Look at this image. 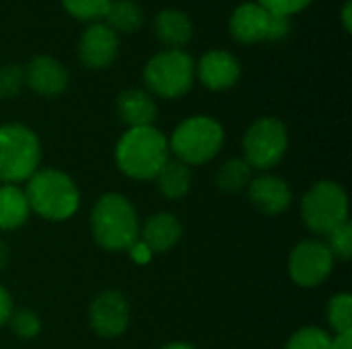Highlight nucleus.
<instances>
[{"label": "nucleus", "mask_w": 352, "mask_h": 349, "mask_svg": "<svg viewBox=\"0 0 352 349\" xmlns=\"http://www.w3.org/2000/svg\"><path fill=\"white\" fill-rule=\"evenodd\" d=\"M6 261H8V249H6V245L0 241V269L6 265Z\"/></svg>", "instance_id": "nucleus-34"}, {"label": "nucleus", "mask_w": 352, "mask_h": 349, "mask_svg": "<svg viewBox=\"0 0 352 349\" xmlns=\"http://www.w3.org/2000/svg\"><path fill=\"white\" fill-rule=\"evenodd\" d=\"M25 86V68L19 64H8L0 68V99H10Z\"/></svg>", "instance_id": "nucleus-26"}, {"label": "nucleus", "mask_w": 352, "mask_h": 349, "mask_svg": "<svg viewBox=\"0 0 352 349\" xmlns=\"http://www.w3.org/2000/svg\"><path fill=\"white\" fill-rule=\"evenodd\" d=\"M192 21L179 8H163L155 19V35L167 49H182L192 39Z\"/></svg>", "instance_id": "nucleus-16"}, {"label": "nucleus", "mask_w": 352, "mask_h": 349, "mask_svg": "<svg viewBox=\"0 0 352 349\" xmlns=\"http://www.w3.org/2000/svg\"><path fill=\"white\" fill-rule=\"evenodd\" d=\"M328 321L336 335L352 333V296L336 294L328 304Z\"/></svg>", "instance_id": "nucleus-23"}, {"label": "nucleus", "mask_w": 352, "mask_h": 349, "mask_svg": "<svg viewBox=\"0 0 352 349\" xmlns=\"http://www.w3.org/2000/svg\"><path fill=\"white\" fill-rule=\"evenodd\" d=\"M223 128L212 117L196 115L177 125L171 136V150L184 165L210 160L223 146Z\"/></svg>", "instance_id": "nucleus-6"}, {"label": "nucleus", "mask_w": 352, "mask_h": 349, "mask_svg": "<svg viewBox=\"0 0 352 349\" xmlns=\"http://www.w3.org/2000/svg\"><path fill=\"white\" fill-rule=\"evenodd\" d=\"M250 177H252V167L241 160V158H233V160H227L219 173H217V185L223 189V191H241L248 183H250Z\"/></svg>", "instance_id": "nucleus-22"}, {"label": "nucleus", "mask_w": 352, "mask_h": 349, "mask_svg": "<svg viewBox=\"0 0 352 349\" xmlns=\"http://www.w3.org/2000/svg\"><path fill=\"white\" fill-rule=\"evenodd\" d=\"M91 228L95 241L107 251L130 249L138 241V218L132 204L118 195H103L91 214Z\"/></svg>", "instance_id": "nucleus-2"}, {"label": "nucleus", "mask_w": 352, "mask_h": 349, "mask_svg": "<svg viewBox=\"0 0 352 349\" xmlns=\"http://www.w3.org/2000/svg\"><path fill=\"white\" fill-rule=\"evenodd\" d=\"M128 251H130V255H132V259H134L136 263H146V261L151 259V255H153V253L146 249V245H144L142 241H136Z\"/></svg>", "instance_id": "nucleus-30"}, {"label": "nucleus", "mask_w": 352, "mask_h": 349, "mask_svg": "<svg viewBox=\"0 0 352 349\" xmlns=\"http://www.w3.org/2000/svg\"><path fill=\"white\" fill-rule=\"evenodd\" d=\"M116 160L128 177L155 179L169 160V142L153 125L130 128L116 146Z\"/></svg>", "instance_id": "nucleus-1"}, {"label": "nucleus", "mask_w": 352, "mask_h": 349, "mask_svg": "<svg viewBox=\"0 0 352 349\" xmlns=\"http://www.w3.org/2000/svg\"><path fill=\"white\" fill-rule=\"evenodd\" d=\"M301 214L314 232L330 234L334 228L344 224L349 216V200L344 189L334 181L316 183L303 197Z\"/></svg>", "instance_id": "nucleus-7"}, {"label": "nucleus", "mask_w": 352, "mask_h": 349, "mask_svg": "<svg viewBox=\"0 0 352 349\" xmlns=\"http://www.w3.org/2000/svg\"><path fill=\"white\" fill-rule=\"evenodd\" d=\"M182 237V224L171 214H157L153 216L144 230H142V243L151 253H163L171 249Z\"/></svg>", "instance_id": "nucleus-18"}, {"label": "nucleus", "mask_w": 352, "mask_h": 349, "mask_svg": "<svg viewBox=\"0 0 352 349\" xmlns=\"http://www.w3.org/2000/svg\"><path fill=\"white\" fill-rule=\"evenodd\" d=\"M352 0H346L344 2V6H342V27H344V31L346 33H351L352 29Z\"/></svg>", "instance_id": "nucleus-33"}, {"label": "nucleus", "mask_w": 352, "mask_h": 349, "mask_svg": "<svg viewBox=\"0 0 352 349\" xmlns=\"http://www.w3.org/2000/svg\"><path fill=\"white\" fill-rule=\"evenodd\" d=\"M107 19V27H111L116 33H132L136 29H140L142 25V8L132 2V0H111L105 12Z\"/></svg>", "instance_id": "nucleus-21"}, {"label": "nucleus", "mask_w": 352, "mask_h": 349, "mask_svg": "<svg viewBox=\"0 0 352 349\" xmlns=\"http://www.w3.org/2000/svg\"><path fill=\"white\" fill-rule=\"evenodd\" d=\"M41 158L37 136L21 125L8 123L0 128V181L19 183L29 179Z\"/></svg>", "instance_id": "nucleus-4"}, {"label": "nucleus", "mask_w": 352, "mask_h": 349, "mask_svg": "<svg viewBox=\"0 0 352 349\" xmlns=\"http://www.w3.org/2000/svg\"><path fill=\"white\" fill-rule=\"evenodd\" d=\"M8 321H10L14 335H19L23 339H31L39 333V319L31 311H19V313L10 315Z\"/></svg>", "instance_id": "nucleus-28"}, {"label": "nucleus", "mask_w": 352, "mask_h": 349, "mask_svg": "<svg viewBox=\"0 0 352 349\" xmlns=\"http://www.w3.org/2000/svg\"><path fill=\"white\" fill-rule=\"evenodd\" d=\"M332 349H352V333H342L332 339Z\"/></svg>", "instance_id": "nucleus-32"}, {"label": "nucleus", "mask_w": 352, "mask_h": 349, "mask_svg": "<svg viewBox=\"0 0 352 349\" xmlns=\"http://www.w3.org/2000/svg\"><path fill=\"white\" fill-rule=\"evenodd\" d=\"M229 31L235 41L245 45L258 41H280L291 35L293 21L289 16L268 12L258 2H245L233 10Z\"/></svg>", "instance_id": "nucleus-8"}, {"label": "nucleus", "mask_w": 352, "mask_h": 349, "mask_svg": "<svg viewBox=\"0 0 352 349\" xmlns=\"http://www.w3.org/2000/svg\"><path fill=\"white\" fill-rule=\"evenodd\" d=\"M118 113L130 128H148L157 119V103L140 88H128L118 97Z\"/></svg>", "instance_id": "nucleus-17"}, {"label": "nucleus", "mask_w": 352, "mask_h": 349, "mask_svg": "<svg viewBox=\"0 0 352 349\" xmlns=\"http://www.w3.org/2000/svg\"><path fill=\"white\" fill-rule=\"evenodd\" d=\"M161 349H194L192 346H188V344H169V346H165V348Z\"/></svg>", "instance_id": "nucleus-35"}, {"label": "nucleus", "mask_w": 352, "mask_h": 349, "mask_svg": "<svg viewBox=\"0 0 352 349\" xmlns=\"http://www.w3.org/2000/svg\"><path fill=\"white\" fill-rule=\"evenodd\" d=\"M194 60L184 49H163L144 66V82L155 95L165 99L186 95L194 82Z\"/></svg>", "instance_id": "nucleus-5"}, {"label": "nucleus", "mask_w": 352, "mask_h": 349, "mask_svg": "<svg viewBox=\"0 0 352 349\" xmlns=\"http://www.w3.org/2000/svg\"><path fill=\"white\" fill-rule=\"evenodd\" d=\"M111 0H62V6L68 14L80 21H95L105 16Z\"/></svg>", "instance_id": "nucleus-24"}, {"label": "nucleus", "mask_w": 352, "mask_h": 349, "mask_svg": "<svg viewBox=\"0 0 352 349\" xmlns=\"http://www.w3.org/2000/svg\"><path fill=\"white\" fill-rule=\"evenodd\" d=\"M287 349H332V337L318 327H307L289 339Z\"/></svg>", "instance_id": "nucleus-25"}, {"label": "nucleus", "mask_w": 352, "mask_h": 349, "mask_svg": "<svg viewBox=\"0 0 352 349\" xmlns=\"http://www.w3.org/2000/svg\"><path fill=\"white\" fill-rule=\"evenodd\" d=\"M334 255L320 241H305L295 247L289 261V272L295 284L303 288L320 286L332 272Z\"/></svg>", "instance_id": "nucleus-10"}, {"label": "nucleus", "mask_w": 352, "mask_h": 349, "mask_svg": "<svg viewBox=\"0 0 352 349\" xmlns=\"http://www.w3.org/2000/svg\"><path fill=\"white\" fill-rule=\"evenodd\" d=\"M29 208L47 220H66L78 210V189L72 179L60 171L47 169L29 177L27 193Z\"/></svg>", "instance_id": "nucleus-3"}, {"label": "nucleus", "mask_w": 352, "mask_h": 349, "mask_svg": "<svg viewBox=\"0 0 352 349\" xmlns=\"http://www.w3.org/2000/svg\"><path fill=\"white\" fill-rule=\"evenodd\" d=\"M118 47V33L103 23H93L78 39V58L87 68H107L116 60Z\"/></svg>", "instance_id": "nucleus-11"}, {"label": "nucleus", "mask_w": 352, "mask_h": 349, "mask_svg": "<svg viewBox=\"0 0 352 349\" xmlns=\"http://www.w3.org/2000/svg\"><path fill=\"white\" fill-rule=\"evenodd\" d=\"M12 315V302L4 288H0V325H4Z\"/></svg>", "instance_id": "nucleus-31"}, {"label": "nucleus", "mask_w": 352, "mask_h": 349, "mask_svg": "<svg viewBox=\"0 0 352 349\" xmlns=\"http://www.w3.org/2000/svg\"><path fill=\"white\" fill-rule=\"evenodd\" d=\"M287 144L289 136L285 123L274 117H262L245 132V163L256 169H270L280 163L287 152Z\"/></svg>", "instance_id": "nucleus-9"}, {"label": "nucleus", "mask_w": 352, "mask_h": 349, "mask_svg": "<svg viewBox=\"0 0 352 349\" xmlns=\"http://www.w3.org/2000/svg\"><path fill=\"white\" fill-rule=\"evenodd\" d=\"M260 6H264L268 12L278 14V16H293L301 10H305L311 0H258Z\"/></svg>", "instance_id": "nucleus-29"}, {"label": "nucleus", "mask_w": 352, "mask_h": 349, "mask_svg": "<svg viewBox=\"0 0 352 349\" xmlns=\"http://www.w3.org/2000/svg\"><path fill=\"white\" fill-rule=\"evenodd\" d=\"M328 237V249L332 255L340 257V259H351L352 255V226L349 220L344 224H340L338 228H334Z\"/></svg>", "instance_id": "nucleus-27"}, {"label": "nucleus", "mask_w": 352, "mask_h": 349, "mask_svg": "<svg viewBox=\"0 0 352 349\" xmlns=\"http://www.w3.org/2000/svg\"><path fill=\"white\" fill-rule=\"evenodd\" d=\"M157 183L163 195H167L169 200H179L188 193L190 189V169L188 165H184L182 160H167L161 171L157 173Z\"/></svg>", "instance_id": "nucleus-20"}, {"label": "nucleus", "mask_w": 352, "mask_h": 349, "mask_svg": "<svg viewBox=\"0 0 352 349\" xmlns=\"http://www.w3.org/2000/svg\"><path fill=\"white\" fill-rule=\"evenodd\" d=\"M29 216V202L25 193L14 185L0 187V228L12 230L21 226Z\"/></svg>", "instance_id": "nucleus-19"}, {"label": "nucleus", "mask_w": 352, "mask_h": 349, "mask_svg": "<svg viewBox=\"0 0 352 349\" xmlns=\"http://www.w3.org/2000/svg\"><path fill=\"white\" fill-rule=\"evenodd\" d=\"M250 200L260 212L268 216H276L289 208L291 189L280 177L264 175V177L250 181Z\"/></svg>", "instance_id": "nucleus-15"}, {"label": "nucleus", "mask_w": 352, "mask_h": 349, "mask_svg": "<svg viewBox=\"0 0 352 349\" xmlns=\"http://www.w3.org/2000/svg\"><path fill=\"white\" fill-rule=\"evenodd\" d=\"M128 302L118 292H103L91 304V325L101 337H118L128 327Z\"/></svg>", "instance_id": "nucleus-12"}, {"label": "nucleus", "mask_w": 352, "mask_h": 349, "mask_svg": "<svg viewBox=\"0 0 352 349\" xmlns=\"http://www.w3.org/2000/svg\"><path fill=\"white\" fill-rule=\"evenodd\" d=\"M25 84L37 95L56 97L66 88L68 72L52 56H35L25 66Z\"/></svg>", "instance_id": "nucleus-14"}, {"label": "nucleus", "mask_w": 352, "mask_h": 349, "mask_svg": "<svg viewBox=\"0 0 352 349\" xmlns=\"http://www.w3.org/2000/svg\"><path fill=\"white\" fill-rule=\"evenodd\" d=\"M196 74L200 82L210 91H225L231 88L241 74L239 62L233 53L225 49H210L204 53L196 66Z\"/></svg>", "instance_id": "nucleus-13"}]
</instances>
